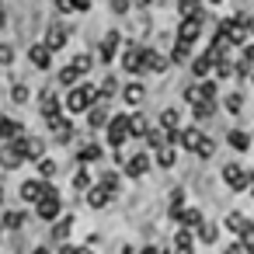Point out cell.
<instances>
[{"mask_svg":"<svg viewBox=\"0 0 254 254\" xmlns=\"http://www.w3.org/2000/svg\"><path fill=\"white\" fill-rule=\"evenodd\" d=\"M94 101H98V87H94V84H77V87L66 94V112H73V115L91 112Z\"/></svg>","mask_w":254,"mask_h":254,"instance_id":"6da1fadb","label":"cell"},{"mask_svg":"<svg viewBox=\"0 0 254 254\" xmlns=\"http://www.w3.org/2000/svg\"><path fill=\"white\" fill-rule=\"evenodd\" d=\"M178 143L185 146V150H191V153H198V157H209L212 150H216V143L202 132V129H185V132H178Z\"/></svg>","mask_w":254,"mask_h":254,"instance_id":"7a4b0ae2","label":"cell"},{"mask_svg":"<svg viewBox=\"0 0 254 254\" xmlns=\"http://www.w3.org/2000/svg\"><path fill=\"white\" fill-rule=\"evenodd\" d=\"M35 212H39V219H46V223H53L60 212H63V202H60V191L46 181V188H42V202L35 205Z\"/></svg>","mask_w":254,"mask_h":254,"instance_id":"3957f363","label":"cell"},{"mask_svg":"<svg viewBox=\"0 0 254 254\" xmlns=\"http://www.w3.org/2000/svg\"><path fill=\"white\" fill-rule=\"evenodd\" d=\"M129 139V115H112L108 119V146H122Z\"/></svg>","mask_w":254,"mask_h":254,"instance_id":"277c9868","label":"cell"},{"mask_svg":"<svg viewBox=\"0 0 254 254\" xmlns=\"http://www.w3.org/2000/svg\"><path fill=\"white\" fill-rule=\"evenodd\" d=\"M14 143H18V150H21L25 160H42L46 157V139H39V136H21Z\"/></svg>","mask_w":254,"mask_h":254,"instance_id":"5b68a950","label":"cell"},{"mask_svg":"<svg viewBox=\"0 0 254 254\" xmlns=\"http://www.w3.org/2000/svg\"><path fill=\"white\" fill-rule=\"evenodd\" d=\"M223 181H226L233 191H244V188H247L254 178H251V174H247L240 164H226V167H223Z\"/></svg>","mask_w":254,"mask_h":254,"instance_id":"8992f818","label":"cell"},{"mask_svg":"<svg viewBox=\"0 0 254 254\" xmlns=\"http://www.w3.org/2000/svg\"><path fill=\"white\" fill-rule=\"evenodd\" d=\"M185 101H191V105L216 101V84H212V80H205V84H191V87L185 91Z\"/></svg>","mask_w":254,"mask_h":254,"instance_id":"52a82bcc","label":"cell"},{"mask_svg":"<svg viewBox=\"0 0 254 254\" xmlns=\"http://www.w3.org/2000/svg\"><path fill=\"white\" fill-rule=\"evenodd\" d=\"M167 70V60L160 56V53H153V49H143V56H139V73H164Z\"/></svg>","mask_w":254,"mask_h":254,"instance_id":"ba28073f","label":"cell"},{"mask_svg":"<svg viewBox=\"0 0 254 254\" xmlns=\"http://www.w3.org/2000/svg\"><path fill=\"white\" fill-rule=\"evenodd\" d=\"M198 35H202V18H198V14H195V18H185L181 28H178V42H188V46H191Z\"/></svg>","mask_w":254,"mask_h":254,"instance_id":"9c48e42d","label":"cell"},{"mask_svg":"<svg viewBox=\"0 0 254 254\" xmlns=\"http://www.w3.org/2000/svg\"><path fill=\"white\" fill-rule=\"evenodd\" d=\"M146 171H150V153H136V157L126 160V171H122V174H129V178H143Z\"/></svg>","mask_w":254,"mask_h":254,"instance_id":"30bf717a","label":"cell"},{"mask_svg":"<svg viewBox=\"0 0 254 254\" xmlns=\"http://www.w3.org/2000/svg\"><path fill=\"white\" fill-rule=\"evenodd\" d=\"M0 164H4V167H21V164H25V157H21V150H18L14 139L0 146Z\"/></svg>","mask_w":254,"mask_h":254,"instance_id":"8fae6325","label":"cell"},{"mask_svg":"<svg viewBox=\"0 0 254 254\" xmlns=\"http://www.w3.org/2000/svg\"><path fill=\"white\" fill-rule=\"evenodd\" d=\"M28 60H32V66H39V70H49V66H53V53H49L42 42H35V46L28 49Z\"/></svg>","mask_w":254,"mask_h":254,"instance_id":"7c38bea8","label":"cell"},{"mask_svg":"<svg viewBox=\"0 0 254 254\" xmlns=\"http://www.w3.org/2000/svg\"><path fill=\"white\" fill-rule=\"evenodd\" d=\"M42 188H46V181H39V178H32V181H21V202H42Z\"/></svg>","mask_w":254,"mask_h":254,"instance_id":"4fadbf2b","label":"cell"},{"mask_svg":"<svg viewBox=\"0 0 254 254\" xmlns=\"http://www.w3.org/2000/svg\"><path fill=\"white\" fill-rule=\"evenodd\" d=\"M21 132H25L21 122L7 119V115H0V139H21Z\"/></svg>","mask_w":254,"mask_h":254,"instance_id":"5bb4252c","label":"cell"},{"mask_svg":"<svg viewBox=\"0 0 254 254\" xmlns=\"http://www.w3.org/2000/svg\"><path fill=\"white\" fill-rule=\"evenodd\" d=\"M143 98H146V91H143L139 80H132V84L122 87V101H126V105H143Z\"/></svg>","mask_w":254,"mask_h":254,"instance_id":"9a60e30c","label":"cell"},{"mask_svg":"<svg viewBox=\"0 0 254 254\" xmlns=\"http://www.w3.org/2000/svg\"><path fill=\"white\" fill-rule=\"evenodd\" d=\"M108 198H112V191H105L101 185H91V188H87V205H91V209H105Z\"/></svg>","mask_w":254,"mask_h":254,"instance_id":"2e32d148","label":"cell"},{"mask_svg":"<svg viewBox=\"0 0 254 254\" xmlns=\"http://www.w3.org/2000/svg\"><path fill=\"white\" fill-rule=\"evenodd\" d=\"M119 42H122V35H119V32H108V35H105V42H101V60H105V63H112V60H115Z\"/></svg>","mask_w":254,"mask_h":254,"instance_id":"e0dca14e","label":"cell"},{"mask_svg":"<svg viewBox=\"0 0 254 254\" xmlns=\"http://www.w3.org/2000/svg\"><path fill=\"white\" fill-rule=\"evenodd\" d=\"M39 105H42V119L60 115V98H56V91H46V94L39 98Z\"/></svg>","mask_w":254,"mask_h":254,"instance_id":"ac0fdd59","label":"cell"},{"mask_svg":"<svg viewBox=\"0 0 254 254\" xmlns=\"http://www.w3.org/2000/svg\"><path fill=\"white\" fill-rule=\"evenodd\" d=\"M139 56H143V49H139V46H129V49H126V56H122V70L139 73Z\"/></svg>","mask_w":254,"mask_h":254,"instance_id":"d6986e66","label":"cell"},{"mask_svg":"<svg viewBox=\"0 0 254 254\" xmlns=\"http://www.w3.org/2000/svg\"><path fill=\"white\" fill-rule=\"evenodd\" d=\"M178 223H181V230H188V226L198 230V226H202V212H198V209H181V212H178Z\"/></svg>","mask_w":254,"mask_h":254,"instance_id":"ffe728a7","label":"cell"},{"mask_svg":"<svg viewBox=\"0 0 254 254\" xmlns=\"http://www.w3.org/2000/svg\"><path fill=\"white\" fill-rule=\"evenodd\" d=\"M174 254H195V240H191L188 230H178V237H174Z\"/></svg>","mask_w":254,"mask_h":254,"instance_id":"44dd1931","label":"cell"},{"mask_svg":"<svg viewBox=\"0 0 254 254\" xmlns=\"http://www.w3.org/2000/svg\"><path fill=\"white\" fill-rule=\"evenodd\" d=\"M49 53H56V49H63L66 46V32L63 28H49V35H46V42H42Z\"/></svg>","mask_w":254,"mask_h":254,"instance_id":"7402d4cb","label":"cell"},{"mask_svg":"<svg viewBox=\"0 0 254 254\" xmlns=\"http://www.w3.org/2000/svg\"><path fill=\"white\" fill-rule=\"evenodd\" d=\"M101 157H105V150H101L98 143H87V146H80V153H77L80 164H94V160H101Z\"/></svg>","mask_w":254,"mask_h":254,"instance_id":"603a6c76","label":"cell"},{"mask_svg":"<svg viewBox=\"0 0 254 254\" xmlns=\"http://www.w3.org/2000/svg\"><path fill=\"white\" fill-rule=\"evenodd\" d=\"M226 143H230L233 150H251V136H247L244 129H230V136H226Z\"/></svg>","mask_w":254,"mask_h":254,"instance_id":"cb8c5ba5","label":"cell"},{"mask_svg":"<svg viewBox=\"0 0 254 254\" xmlns=\"http://www.w3.org/2000/svg\"><path fill=\"white\" fill-rule=\"evenodd\" d=\"M195 237H198L202 244H216V237H219V226H216V223H205V219H202V226L195 230Z\"/></svg>","mask_w":254,"mask_h":254,"instance_id":"d4e9b609","label":"cell"},{"mask_svg":"<svg viewBox=\"0 0 254 254\" xmlns=\"http://www.w3.org/2000/svg\"><path fill=\"white\" fill-rule=\"evenodd\" d=\"M223 226H226L230 233H237V237H240V230L247 226V216H244V212H230V216L223 219Z\"/></svg>","mask_w":254,"mask_h":254,"instance_id":"484cf974","label":"cell"},{"mask_svg":"<svg viewBox=\"0 0 254 254\" xmlns=\"http://www.w3.org/2000/svg\"><path fill=\"white\" fill-rule=\"evenodd\" d=\"M191 60V46L188 42H174V49H171V63H188Z\"/></svg>","mask_w":254,"mask_h":254,"instance_id":"4316f807","label":"cell"},{"mask_svg":"<svg viewBox=\"0 0 254 254\" xmlns=\"http://www.w3.org/2000/svg\"><path fill=\"white\" fill-rule=\"evenodd\" d=\"M146 143H150L153 150H164V146H171V139H167V132H164V129H150V132H146Z\"/></svg>","mask_w":254,"mask_h":254,"instance_id":"83f0119b","label":"cell"},{"mask_svg":"<svg viewBox=\"0 0 254 254\" xmlns=\"http://www.w3.org/2000/svg\"><path fill=\"white\" fill-rule=\"evenodd\" d=\"M25 219H28V216H25L21 209H14V212H7V216L0 219V223H4L7 230H21V226H25Z\"/></svg>","mask_w":254,"mask_h":254,"instance_id":"f1b7e54d","label":"cell"},{"mask_svg":"<svg viewBox=\"0 0 254 254\" xmlns=\"http://www.w3.org/2000/svg\"><path fill=\"white\" fill-rule=\"evenodd\" d=\"M209 70H212V60H209V56H205V53H202V56H195V60H191V73H195V77H205V73H209Z\"/></svg>","mask_w":254,"mask_h":254,"instance_id":"f546056e","label":"cell"},{"mask_svg":"<svg viewBox=\"0 0 254 254\" xmlns=\"http://www.w3.org/2000/svg\"><path fill=\"white\" fill-rule=\"evenodd\" d=\"M160 129H164V132H178V108H167V112L160 115Z\"/></svg>","mask_w":254,"mask_h":254,"instance_id":"4dcf8cb0","label":"cell"},{"mask_svg":"<svg viewBox=\"0 0 254 254\" xmlns=\"http://www.w3.org/2000/svg\"><path fill=\"white\" fill-rule=\"evenodd\" d=\"M146 132H150L146 119L143 115H129V136H146Z\"/></svg>","mask_w":254,"mask_h":254,"instance_id":"1f68e13d","label":"cell"},{"mask_svg":"<svg viewBox=\"0 0 254 254\" xmlns=\"http://www.w3.org/2000/svg\"><path fill=\"white\" fill-rule=\"evenodd\" d=\"M98 185H101V188H105V191H112V195H115V191H119V185H122V178H119V174H115V171H105V174H101V181H98Z\"/></svg>","mask_w":254,"mask_h":254,"instance_id":"d6a6232c","label":"cell"},{"mask_svg":"<svg viewBox=\"0 0 254 254\" xmlns=\"http://www.w3.org/2000/svg\"><path fill=\"white\" fill-rule=\"evenodd\" d=\"M77 77H80V70H77L73 63L60 70V84H63V87H73V84H77Z\"/></svg>","mask_w":254,"mask_h":254,"instance_id":"836d02e7","label":"cell"},{"mask_svg":"<svg viewBox=\"0 0 254 254\" xmlns=\"http://www.w3.org/2000/svg\"><path fill=\"white\" fill-rule=\"evenodd\" d=\"M87 122H91V129H101V126H108V112L105 108H91L87 112Z\"/></svg>","mask_w":254,"mask_h":254,"instance_id":"e575fe53","label":"cell"},{"mask_svg":"<svg viewBox=\"0 0 254 254\" xmlns=\"http://www.w3.org/2000/svg\"><path fill=\"white\" fill-rule=\"evenodd\" d=\"M174 160H178V150H174V146L157 150V164H160V167H174Z\"/></svg>","mask_w":254,"mask_h":254,"instance_id":"d590c367","label":"cell"},{"mask_svg":"<svg viewBox=\"0 0 254 254\" xmlns=\"http://www.w3.org/2000/svg\"><path fill=\"white\" fill-rule=\"evenodd\" d=\"M53 174H56V160L42 157V160H39V178H42V181H53Z\"/></svg>","mask_w":254,"mask_h":254,"instance_id":"8d00e7d4","label":"cell"},{"mask_svg":"<svg viewBox=\"0 0 254 254\" xmlns=\"http://www.w3.org/2000/svg\"><path fill=\"white\" fill-rule=\"evenodd\" d=\"M212 115H216V101H202V105H195V119L205 122V119H212Z\"/></svg>","mask_w":254,"mask_h":254,"instance_id":"74e56055","label":"cell"},{"mask_svg":"<svg viewBox=\"0 0 254 254\" xmlns=\"http://www.w3.org/2000/svg\"><path fill=\"white\" fill-rule=\"evenodd\" d=\"M73 188H77V191H87V188H91V174H87L84 167L73 174Z\"/></svg>","mask_w":254,"mask_h":254,"instance_id":"f35d334b","label":"cell"},{"mask_svg":"<svg viewBox=\"0 0 254 254\" xmlns=\"http://www.w3.org/2000/svg\"><path fill=\"white\" fill-rule=\"evenodd\" d=\"M70 226H73V223H70V216H66V219H60V223L53 226V237H56V240H66V237H70Z\"/></svg>","mask_w":254,"mask_h":254,"instance_id":"ab89813d","label":"cell"},{"mask_svg":"<svg viewBox=\"0 0 254 254\" xmlns=\"http://www.w3.org/2000/svg\"><path fill=\"white\" fill-rule=\"evenodd\" d=\"M11 101H14V105H25V101H28V87H25V84H14V87H11Z\"/></svg>","mask_w":254,"mask_h":254,"instance_id":"60d3db41","label":"cell"},{"mask_svg":"<svg viewBox=\"0 0 254 254\" xmlns=\"http://www.w3.org/2000/svg\"><path fill=\"white\" fill-rule=\"evenodd\" d=\"M14 63V49L7 42H0V66H11Z\"/></svg>","mask_w":254,"mask_h":254,"instance_id":"b9f144b4","label":"cell"},{"mask_svg":"<svg viewBox=\"0 0 254 254\" xmlns=\"http://www.w3.org/2000/svg\"><path fill=\"white\" fill-rule=\"evenodd\" d=\"M178 7H181V14H185V18H195V11H198V0H178Z\"/></svg>","mask_w":254,"mask_h":254,"instance_id":"7bdbcfd3","label":"cell"},{"mask_svg":"<svg viewBox=\"0 0 254 254\" xmlns=\"http://www.w3.org/2000/svg\"><path fill=\"white\" fill-rule=\"evenodd\" d=\"M73 66H77V70H80V73H87V70H91V66H94V63H91V56H87V53H80V56H77V60H73Z\"/></svg>","mask_w":254,"mask_h":254,"instance_id":"ee69618b","label":"cell"},{"mask_svg":"<svg viewBox=\"0 0 254 254\" xmlns=\"http://www.w3.org/2000/svg\"><path fill=\"white\" fill-rule=\"evenodd\" d=\"M223 105H226L230 112H240V108H244V98H240V94H226V101H223Z\"/></svg>","mask_w":254,"mask_h":254,"instance_id":"f6af8a7d","label":"cell"},{"mask_svg":"<svg viewBox=\"0 0 254 254\" xmlns=\"http://www.w3.org/2000/svg\"><path fill=\"white\" fill-rule=\"evenodd\" d=\"M216 73H219V77H230V73H233V63H230V60H219V63H216Z\"/></svg>","mask_w":254,"mask_h":254,"instance_id":"bcb514c9","label":"cell"},{"mask_svg":"<svg viewBox=\"0 0 254 254\" xmlns=\"http://www.w3.org/2000/svg\"><path fill=\"white\" fill-rule=\"evenodd\" d=\"M56 11H60V14H70V11H77V7H73V0H56Z\"/></svg>","mask_w":254,"mask_h":254,"instance_id":"7dc6e473","label":"cell"},{"mask_svg":"<svg viewBox=\"0 0 254 254\" xmlns=\"http://www.w3.org/2000/svg\"><path fill=\"white\" fill-rule=\"evenodd\" d=\"M223 254H247V251H244V244H240V240H233V244H230Z\"/></svg>","mask_w":254,"mask_h":254,"instance_id":"c3c4849f","label":"cell"},{"mask_svg":"<svg viewBox=\"0 0 254 254\" xmlns=\"http://www.w3.org/2000/svg\"><path fill=\"white\" fill-rule=\"evenodd\" d=\"M112 11H115V14H122V11H129V0H112Z\"/></svg>","mask_w":254,"mask_h":254,"instance_id":"681fc988","label":"cell"},{"mask_svg":"<svg viewBox=\"0 0 254 254\" xmlns=\"http://www.w3.org/2000/svg\"><path fill=\"white\" fill-rule=\"evenodd\" d=\"M244 63H247V66L254 63V46H247V49H244Z\"/></svg>","mask_w":254,"mask_h":254,"instance_id":"f907efd6","label":"cell"},{"mask_svg":"<svg viewBox=\"0 0 254 254\" xmlns=\"http://www.w3.org/2000/svg\"><path fill=\"white\" fill-rule=\"evenodd\" d=\"M73 7H77V11H87V7H91V0H73Z\"/></svg>","mask_w":254,"mask_h":254,"instance_id":"816d5d0a","label":"cell"},{"mask_svg":"<svg viewBox=\"0 0 254 254\" xmlns=\"http://www.w3.org/2000/svg\"><path fill=\"white\" fill-rule=\"evenodd\" d=\"M7 25V11H4V4H0V28Z\"/></svg>","mask_w":254,"mask_h":254,"instance_id":"f5cc1de1","label":"cell"},{"mask_svg":"<svg viewBox=\"0 0 254 254\" xmlns=\"http://www.w3.org/2000/svg\"><path fill=\"white\" fill-rule=\"evenodd\" d=\"M132 4H136V7H150V4H153V0H132Z\"/></svg>","mask_w":254,"mask_h":254,"instance_id":"db71d44e","label":"cell"},{"mask_svg":"<svg viewBox=\"0 0 254 254\" xmlns=\"http://www.w3.org/2000/svg\"><path fill=\"white\" fill-rule=\"evenodd\" d=\"M139 254H157V247H143V251H139Z\"/></svg>","mask_w":254,"mask_h":254,"instance_id":"11a10c76","label":"cell"},{"mask_svg":"<svg viewBox=\"0 0 254 254\" xmlns=\"http://www.w3.org/2000/svg\"><path fill=\"white\" fill-rule=\"evenodd\" d=\"M35 254H53V251L49 247H35Z\"/></svg>","mask_w":254,"mask_h":254,"instance_id":"9f6ffc18","label":"cell"},{"mask_svg":"<svg viewBox=\"0 0 254 254\" xmlns=\"http://www.w3.org/2000/svg\"><path fill=\"white\" fill-rule=\"evenodd\" d=\"M0 205H4V188H0Z\"/></svg>","mask_w":254,"mask_h":254,"instance_id":"6f0895ef","label":"cell"},{"mask_svg":"<svg viewBox=\"0 0 254 254\" xmlns=\"http://www.w3.org/2000/svg\"><path fill=\"white\" fill-rule=\"evenodd\" d=\"M209 4H223V0H209Z\"/></svg>","mask_w":254,"mask_h":254,"instance_id":"680465c9","label":"cell"},{"mask_svg":"<svg viewBox=\"0 0 254 254\" xmlns=\"http://www.w3.org/2000/svg\"><path fill=\"white\" fill-rule=\"evenodd\" d=\"M0 233H4V223H0Z\"/></svg>","mask_w":254,"mask_h":254,"instance_id":"91938a15","label":"cell"},{"mask_svg":"<svg viewBox=\"0 0 254 254\" xmlns=\"http://www.w3.org/2000/svg\"><path fill=\"white\" fill-rule=\"evenodd\" d=\"M251 188H254V185H251Z\"/></svg>","mask_w":254,"mask_h":254,"instance_id":"94428289","label":"cell"},{"mask_svg":"<svg viewBox=\"0 0 254 254\" xmlns=\"http://www.w3.org/2000/svg\"><path fill=\"white\" fill-rule=\"evenodd\" d=\"M251 254H254V251H251Z\"/></svg>","mask_w":254,"mask_h":254,"instance_id":"6125c7cd","label":"cell"}]
</instances>
